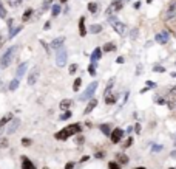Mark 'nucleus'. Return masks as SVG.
<instances>
[{
    "mask_svg": "<svg viewBox=\"0 0 176 169\" xmlns=\"http://www.w3.org/2000/svg\"><path fill=\"white\" fill-rule=\"evenodd\" d=\"M116 62H117V64H124V62H125V59H124L122 56H119V57L116 59Z\"/></svg>",
    "mask_w": 176,
    "mask_h": 169,
    "instance_id": "nucleus-44",
    "label": "nucleus"
},
{
    "mask_svg": "<svg viewBox=\"0 0 176 169\" xmlns=\"http://www.w3.org/2000/svg\"><path fill=\"white\" fill-rule=\"evenodd\" d=\"M153 71H158V73H165V68H164V67H159V65H155V67H153Z\"/></svg>",
    "mask_w": 176,
    "mask_h": 169,
    "instance_id": "nucleus-35",
    "label": "nucleus"
},
{
    "mask_svg": "<svg viewBox=\"0 0 176 169\" xmlns=\"http://www.w3.org/2000/svg\"><path fill=\"white\" fill-rule=\"evenodd\" d=\"M71 106V99H63L60 101V110H68Z\"/></svg>",
    "mask_w": 176,
    "mask_h": 169,
    "instance_id": "nucleus-23",
    "label": "nucleus"
},
{
    "mask_svg": "<svg viewBox=\"0 0 176 169\" xmlns=\"http://www.w3.org/2000/svg\"><path fill=\"white\" fill-rule=\"evenodd\" d=\"M104 53H110V51H114L116 50V44L114 42H107V44H104Z\"/></svg>",
    "mask_w": 176,
    "mask_h": 169,
    "instance_id": "nucleus-17",
    "label": "nucleus"
},
{
    "mask_svg": "<svg viewBox=\"0 0 176 169\" xmlns=\"http://www.w3.org/2000/svg\"><path fill=\"white\" fill-rule=\"evenodd\" d=\"M88 73H90L91 76L96 75V67H94V64H90V65H88Z\"/></svg>",
    "mask_w": 176,
    "mask_h": 169,
    "instance_id": "nucleus-32",
    "label": "nucleus"
},
{
    "mask_svg": "<svg viewBox=\"0 0 176 169\" xmlns=\"http://www.w3.org/2000/svg\"><path fill=\"white\" fill-rule=\"evenodd\" d=\"M26 68H28V64H26V62L20 64V67L17 68V79H20L22 76H23V73L26 71Z\"/></svg>",
    "mask_w": 176,
    "mask_h": 169,
    "instance_id": "nucleus-19",
    "label": "nucleus"
},
{
    "mask_svg": "<svg viewBox=\"0 0 176 169\" xmlns=\"http://www.w3.org/2000/svg\"><path fill=\"white\" fill-rule=\"evenodd\" d=\"M170 157H171V158H176V151H171L170 152Z\"/></svg>",
    "mask_w": 176,
    "mask_h": 169,
    "instance_id": "nucleus-48",
    "label": "nucleus"
},
{
    "mask_svg": "<svg viewBox=\"0 0 176 169\" xmlns=\"http://www.w3.org/2000/svg\"><path fill=\"white\" fill-rule=\"evenodd\" d=\"M135 130H136V133H139L141 132V124H136L135 126Z\"/></svg>",
    "mask_w": 176,
    "mask_h": 169,
    "instance_id": "nucleus-46",
    "label": "nucleus"
},
{
    "mask_svg": "<svg viewBox=\"0 0 176 169\" xmlns=\"http://www.w3.org/2000/svg\"><path fill=\"white\" fill-rule=\"evenodd\" d=\"M17 87H19V79L16 78V79L11 81V84H9V90H16Z\"/></svg>",
    "mask_w": 176,
    "mask_h": 169,
    "instance_id": "nucleus-29",
    "label": "nucleus"
},
{
    "mask_svg": "<svg viewBox=\"0 0 176 169\" xmlns=\"http://www.w3.org/2000/svg\"><path fill=\"white\" fill-rule=\"evenodd\" d=\"M16 48H17V47H11L8 51L3 55L2 62H0V67H2V68H6V67L11 64V61H13V57H14V53H16Z\"/></svg>",
    "mask_w": 176,
    "mask_h": 169,
    "instance_id": "nucleus-4",
    "label": "nucleus"
},
{
    "mask_svg": "<svg viewBox=\"0 0 176 169\" xmlns=\"http://www.w3.org/2000/svg\"><path fill=\"white\" fill-rule=\"evenodd\" d=\"M37 78H39V68H36L34 67L31 71H29V76H28V84L29 86H34L36 84V81H37Z\"/></svg>",
    "mask_w": 176,
    "mask_h": 169,
    "instance_id": "nucleus-9",
    "label": "nucleus"
},
{
    "mask_svg": "<svg viewBox=\"0 0 176 169\" xmlns=\"http://www.w3.org/2000/svg\"><path fill=\"white\" fill-rule=\"evenodd\" d=\"M131 144H133V138L128 137V140H125L124 143H122V149H127V147H130Z\"/></svg>",
    "mask_w": 176,
    "mask_h": 169,
    "instance_id": "nucleus-27",
    "label": "nucleus"
},
{
    "mask_svg": "<svg viewBox=\"0 0 176 169\" xmlns=\"http://www.w3.org/2000/svg\"><path fill=\"white\" fill-rule=\"evenodd\" d=\"M168 169H176V168H168Z\"/></svg>",
    "mask_w": 176,
    "mask_h": 169,
    "instance_id": "nucleus-55",
    "label": "nucleus"
},
{
    "mask_svg": "<svg viewBox=\"0 0 176 169\" xmlns=\"http://www.w3.org/2000/svg\"><path fill=\"white\" fill-rule=\"evenodd\" d=\"M111 26H113V30H114V31H116L117 34H121V36H124L125 31H127V25H125V24H122V22H119V20H117V22H114V24H113Z\"/></svg>",
    "mask_w": 176,
    "mask_h": 169,
    "instance_id": "nucleus-7",
    "label": "nucleus"
},
{
    "mask_svg": "<svg viewBox=\"0 0 176 169\" xmlns=\"http://www.w3.org/2000/svg\"><path fill=\"white\" fill-rule=\"evenodd\" d=\"M43 169H48V168H43Z\"/></svg>",
    "mask_w": 176,
    "mask_h": 169,
    "instance_id": "nucleus-58",
    "label": "nucleus"
},
{
    "mask_svg": "<svg viewBox=\"0 0 176 169\" xmlns=\"http://www.w3.org/2000/svg\"><path fill=\"white\" fill-rule=\"evenodd\" d=\"M135 8H136V9L141 8V2H136V3H135Z\"/></svg>",
    "mask_w": 176,
    "mask_h": 169,
    "instance_id": "nucleus-49",
    "label": "nucleus"
},
{
    "mask_svg": "<svg viewBox=\"0 0 176 169\" xmlns=\"http://www.w3.org/2000/svg\"><path fill=\"white\" fill-rule=\"evenodd\" d=\"M116 95H111V93H108V95H105V104H114L116 102Z\"/></svg>",
    "mask_w": 176,
    "mask_h": 169,
    "instance_id": "nucleus-21",
    "label": "nucleus"
},
{
    "mask_svg": "<svg viewBox=\"0 0 176 169\" xmlns=\"http://www.w3.org/2000/svg\"><path fill=\"white\" fill-rule=\"evenodd\" d=\"M31 14H33V9H26V13H25V16H23V20H28Z\"/></svg>",
    "mask_w": 176,
    "mask_h": 169,
    "instance_id": "nucleus-41",
    "label": "nucleus"
},
{
    "mask_svg": "<svg viewBox=\"0 0 176 169\" xmlns=\"http://www.w3.org/2000/svg\"><path fill=\"white\" fill-rule=\"evenodd\" d=\"M175 144H176V141H175Z\"/></svg>",
    "mask_w": 176,
    "mask_h": 169,
    "instance_id": "nucleus-59",
    "label": "nucleus"
},
{
    "mask_svg": "<svg viewBox=\"0 0 176 169\" xmlns=\"http://www.w3.org/2000/svg\"><path fill=\"white\" fill-rule=\"evenodd\" d=\"M137 33H139V31H137V28H133L131 31H130V37H131V39H136V37H137Z\"/></svg>",
    "mask_w": 176,
    "mask_h": 169,
    "instance_id": "nucleus-37",
    "label": "nucleus"
},
{
    "mask_svg": "<svg viewBox=\"0 0 176 169\" xmlns=\"http://www.w3.org/2000/svg\"><path fill=\"white\" fill-rule=\"evenodd\" d=\"M76 71H77V65H76V64L70 65V73H71V75H74Z\"/></svg>",
    "mask_w": 176,
    "mask_h": 169,
    "instance_id": "nucleus-40",
    "label": "nucleus"
},
{
    "mask_svg": "<svg viewBox=\"0 0 176 169\" xmlns=\"http://www.w3.org/2000/svg\"><path fill=\"white\" fill-rule=\"evenodd\" d=\"M87 160H90V157H88V155H85V157H82V160H80V161H87Z\"/></svg>",
    "mask_w": 176,
    "mask_h": 169,
    "instance_id": "nucleus-50",
    "label": "nucleus"
},
{
    "mask_svg": "<svg viewBox=\"0 0 176 169\" xmlns=\"http://www.w3.org/2000/svg\"><path fill=\"white\" fill-rule=\"evenodd\" d=\"M60 2H67V0H60Z\"/></svg>",
    "mask_w": 176,
    "mask_h": 169,
    "instance_id": "nucleus-56",
    "label": "nucleus"
},
{
    "mask_svg": "<svg viewBox=\"0 0 176 169\" xmlns=\"http://www.w3.org/2000/svg\"><path fill=\"white\" fill-rule=\"evenodd\" d=\"M63 42H65L63 37H57V39H54L51 42V48L53 50H59L60 47H63Z\"/></svg>",
    "mask_w": 176,
    "mask_h": 169,
    "instance_id": "nucleus-16",
    "label": "nucleus"
},
{
    "mask_svg": "<svg viewBox=\"0 0 176 169\" xmlns=\"http://www.w3.org/2000/svg\"><path fill=\"white\" fill-rule=\"evenodd\" d=\"M151 151L153 152H161V151H162V146H161V144H153Z\"/></svg>",
    "mask_w": 176,
    "mask_h": 169,
    "instance_id": "nucleus-38",
    "label": "nucleus"
},
{
    "mask_svg": "<svg viewBox=\"0 0 176 169\" xmlns=\"http://www.w3.org/2000/svg\"><path fill=\"white\" fill-rule=\"evenodd\" d=\"M80 84H82V79H80V78H76V81H74V86H73V90H74V92H77V90L80 89Z\"/></svg>",
    "mask_w": 176,
    "mask_h": 169,
    "instance_id": "nucleus-28",
    "label": "nucleus"
},
{
    "mask_svg": "<svg viewBox=\"0 0 176 169\" xmlns=\"http://www.w3.org/2000/svg\"><path fill=\"white\" fill-rule=\"evenodd\" d=\"M79 33L82 37L87 36V28H85V17H80L79 19Z\"/></svg>",
    "mask_w": 176,
    "mask_h": 169,
    "instance_id": "nucleus-15",
    "label": "nucleus"
},
{
    "mask_svg": "<svg viewBox=\"0 0 176 169\" xmlns=\"http://www.w3.org/2000/svg\"><path fill=\"white\" fill-rule=\"evenodd\" d=\"M116 161H117L119 164H127L128 161H130V158L125 155L124 152H119V154H116Z\"/></svg>",
    "mask_w": 176,
    "mask_h": 169,
    "instance_id": "nucleus-14",
    "label": "nucleus"
},
{
    "mask_svg": "<svg viewBox=\"0 0 176 169\" xmlns=\"http://www.w3.org/2000/svg\"><path fill=\"white\" fill-rule=\"evenodd\" d=\"M88 11H90L91 14H96L97 13V3L90 2V3H88Z\"/></svg>",
    "mask_w": 176,
    "mask_h": 169,
    "instance_id": "nucleus-24",
    "label": "nucleus"
},
{
    "mask_svg": "<svg viewBox=\"0 0 176 169\" xmlns=\"http://www.w3.org/2000/svg\"><path fill=\"white\" fill-rule=\"evenodd\" d=\"M145 86H147V89H155L156 82H153V81H147V82H145Z\"/></svg>",
    "mask_w": 176,
    "mask_h": 169,
    "instance_id": "nucleus-39",
    "label": "nucleus"
},
{
    "mask_svg": "<svg viewBox=\"0 0 176 169\" xmlns=\"http://www.w3.org/2000/svg\"><path fill=\"white\" fill-rule=\"evenodd\" d=\"M125 2H131V0H125Z\"/></svg>",
    "mask_w": 176,
    "mask_h": 169,
    "instance_id": "nucleus-57",
    "label": "nucleus"
},
{
    "mask_svg": "<svg viewBox=\"0 0 176 169\" xmlns=\"http://www.w3.org/2000/svg\"><path fill=\"white\" fill-rule=\"evenodd\" d=\"M102 31V25H91L90 26V33H93V34H97V33H101Z\"/></svg>",
    "mask_w": 176,
    "mask_h": 169,
    "instance_id": "nucleus-25",
    "label": "nucleus"
},
{
    "mask_svg": "<svg viewBox=\"0 0 176 169\" xmlns=\"http://www.w3.org/2000/svg\"><path fill=\"white\" fill-rule=\"evenodd\" d=\"M171 76H173V78H176V73H171Z\"/></svg>",
    "mask_w": 176,
    "mask_h": 169,
    "instance_id": "nucleus-52",
    "label": "nucleus"
},
{
    "mask_svg": "<svg viewBox=\"0 0 176 169\" xmlns=\"http://www.w3.org/2000/svg\"><path fill=\"white\" fill-rule=\"evenodd\" d=\"M82 130V127H80V124H70V126H67L65 129L62 130H59V132L56 133V140H68L71 135H77V133Z\"/></svg>",
    "mask_w": 176,
    "mask_h": 169,
    "instance_id": "nucleus-1",
    "label": "nucleus"
},
{
    "mask_svg": "<svg viewBox=\"0 0 176 169\" xmlns=\"http://www.w3.org/2000/svg\"><path fill=\"white\" fill-rule=\"evenodd\" d=\"M22 169H36V166L28 157H22Z\"/></svg>",
    "mask_w": 176,
    "mask_h": 169,
    "instance_id": "nucleus-12",
    "label": "nucleus"
},
{
    "mask_svg": "<svg viewBox=\"0 0 176 169\" xmlns=\"http://www.w3.org/2000/svg\"><path fill=\"white\" fill-rule=\"evenodd\" d=\"M153 2V0H147V3H151Z\"/></svg>",
    "mask_w": 176,
    "mask_h": 169,
    "instance_id": "nucleus-54",
    "label": "nucleus"
},
{
    "mask_svg": "<svg viewBox=\"0 0 176 169\" xmlns=\"http://www.w3.org/2000/svg\"><path fill=\"white\" fill-rule=\"evenodd\" d=\"M113 84H114V78H111L108 81V84H107V89H105V92H104V96L105 95H108L110 92H111V89H113Z\"/></svg>",
    "mask_w": 176,
    "mask_h": 169,
    "instance_id": "nucleus-26",
    "label": "nucleus"
},
{
    "mask_svg": "<svg viewBox=\"0 0 176 169\" xmlns=\"http://www.w3.org/2000/svg\"><path fill=\"white\" fill-rule=\"evenodd\" d=\"M133 169H145V168H133Z\"/></svg>",
    "mask_w": 176,
    "mask_h": 169,
    "instance_id": "nucleus-53",
    "label": "nucleus"
},
{
    "mask_svg": "<svg viewBox=\"0 0 176 169\" xmlns=\"http://www.w3.org/2000/svg\"><path fill=\"white\" fill-rule=\"evenodd\" d=\"M101 56H102V48H94V51L91 53V56H90L91 64H96L97 61L101 59Z\"/></svg>",
    "mask_w": 176,
    "mask_h": 169,
    "instance_id": "nucleus-10",
    "label": "nucleus"
},
{
    "mask_svg": "<svg viewBox=\"0 0 176 169\" xmlns=\"http://www.w3.org/2000/svg\"><path fill=\"white\" fill-rule=\"evenodd\" d=\"M20 126V120L19 118H16V120H13V124L9 126V129H8V133H14L17 130V127Z\"/></svg>",
    "mask_w": 176,
    "mask_h": 169,
    "instance_id": "nucleus-18",
    "label": "nucleus"
},
{
    "mask_svg": "<svg viewBox=\"0 0 176 169\" xmlns=\"http://www.w3.org/2000/svg\"><path fill=\"white\" fill-rule=\"evenodd\" d=\"M68 118H71V112H70V110H65V113L60 115V120L65 121V120H68Z\"/></svg>",
    "mask_w": 176,
    "mask_h": 169,
    "instance_id": "nucleus-31",
    "label": "nucleus"
},
{
    "mask_svg": "<svg viewBox=\"0 0 176 169\" xmlns=\"http://www.w3.org/2000/svg\"><path fill=\"white\" fill-rule=\"evenodd\" d=\"M171 93H175V95H176V87H173V89H171Z\"/></svg>",
    "mask_w": 176,
    "mask_h": 169,
    "instance_id": "nucleus-51",
    "label": "nucleus"
},
{
    "mask_svg": "<svg viewBox=\"0 0 176 169\" xmlns=\"http://www.w3.org/2000/svg\"><path fill=\"white\" fill-rule=\"evenodd\" d=\"M96 106H97V99H96V98H91L90 102H88V106L85 107V110H83V113H85V115L91 113V112L94 110V107H96Z\"/></svg>",
    "mask_w": 176,
    "mask_h": 169,
    "instance_id": "nucleus-11",
    "label": "nucleus"
},
{
    "mask_svg": "<svg viewBox=\"0 0 176 169\" xmlns=\"http://www.w3.org/2000/svg\"><path fill=\"white\" fill-rule=\"evenodd\" d=\"M122 5H124V2H122V0H114V2L111 3V5L108 6V8H107V16H111L113 13H116V11H121L122 9Z\"/></svg>",
    "mask_w": 176,
    "mask_h": 169,
    "instance_id": "nucleus-5",
    "label": "nucleus"
},
{
    "mask_svg": "<svg viewBox=\"0 0 176 169\" xmlns=\"http://www.w3.org/2000/svg\"><path fill=\"white\" fill-rule=\"evenodd\" d=\"M108 169H121V164L117 161H110L108 163Z\"/></svg>",
    "mask_w": 176,
    "mask_h": 169,
    "instance_id": "nucleus-30",
    "label": "nucleus"
},
{
    "mask_svg": "<svg viewBox=\"0 0 176 169\" xmlns=\"http://www.w3.org/2000/svg\"><path fill=\"white\" fill-rule=\"evenodd\" d=\"M122 137H124V130L119 129V127H116L114 130H111V133H110V140H111L113 144L119 143V141L122 140Z\"/></svg>",
    "mask_w": 176,
    "mask_h": 169,
    "instance_id": "nucleus-6",
    "label": "nucleus"
},
{
    "mask_svg": "<svg viewBox=\"0 0 176 169\" xmlns=\"http://www.w3.org/2000/svg\"><path fill=\"white\" fill-rule=\"evenodd\" d=\"M6 144H8V141L3 138V140H0V147H6Z\"/></svg>",
    "mask_w": 176,
    "mask_h": 169,
    "instance_id": "nucleus-43",
    "label": "nucleus"
},
{
    "mask_svg": "<svg viewBox=\"0 0 176 169\" xmlns=\"http://www.w3.org/2000/svg\"><path fill=\"white\" fill-rule=\"evenodd\" d=\"M99 129H101V132L104 133V135H107V137H110V133H111V129H110V124H101L99 126Z\"/></svg>",
    "mask_w": 176,
    "mask_h": 169,
    "instance_id": "nucleus-20",
    "label": "nucleus"
},
{
    "mask_svg": "<svg viewBox=\"0 0 176 169\" xmlns=\"http://www.w3.org/2000/svg\"><path fill=\"white\" fill-rule=\"evenodd\" d=\"M168 39H170V36H168V33H165V31L158 33L155 36V40L158 42V44H161V45H165L167 42H168Z\"/></svg>",
    "mask_w": 176,
    "mask_h": 169,
    "instance_id": "nucleus-8",
    "label": "nucleus"
},
{
    "mask_svg": "<svg viewBox=\"0 0 176 169\" xmlns=\"http://www.w3.org/2000/svg\"><path fill=\"white\" fill-rule=\"evenodd\" d=\"M104 155H105L104 152H97V154H96V158H102V157H104Z\"/></svg>",
    "mask_w": 176,
    "mask_h": 169,
    "instance_id": "nucleus-47",
    "label": "nucleus"
},
{
    "mask_svg": "<svg viewBox=\"0 0 176 169\" xmlns=\"http://www.w3.org/2000/svg\"><path fill=\"white\" fill-rule=\"evenodd\" d=\"M20 30H22V26H17V28H14L13 31H9V37H14L19 31H20Z\"/></svg>",
    "mask_w": 176,
    "mask_h": 169,
    "instance_id": "nucleus-36",
    "label": "nucleus"
},
{
    "mask_svg": "<svg viewBox=\"0 0 176 169\" xmlns=\"http://www.w3.org/2000/svg\"><path fill=\"white\" fill-rule=\"evenodd\" d=\"M97 86H99V84L96 82V81H94V82H91L90 86L85 89V92L80 95L79 99H80V101H90L91 98H94V93H96V90H97Z\"/></svg>",
    "mask_w": 176,
    "mask_h": 169,
    "instance_id": "nucleus-2",
    "label": "nucleus"
},
{
    "mask_svg": "<svg viewBox=\"0 0 176 169\" xmlns=\"http://www.w3.org/2000/svg\"><path fill=\"white\" fill-rule=\"evenodd\" d=\"M22 144H23V146H29V144H31V140L25 138V140H22Z\"/></svg>",
    "mask_w": 176,
    "mask_h": 169,
    "instance_id": "nucleus-42",
    "label": "nucleus"
},
{
    "mask_svg": "<svg viewBox=\"0 0 176 169\" xmlns=\"http://www.w3.org/2000/svg\"><path fill=\"white\" fill-rule=\"evenodd\" d=\"M53 16H59V13H60V5H54L53 6Z\"/></svg>",
    "mask_w": 176,
    "mask_h": 169,
    "instance_id": "nucleus-34",
    "label": "nucleus"
},
{
    "mask_svg": "<svg viewBox=\"0 0 176 169\" xmlns=\"http://www.w3.org/2000/svg\"><path fill=\"white\" fill-rule=\"evenodd\" d=\"M0 17H2V19L6 17V9H5V6H3L2 2H0Z\"/></svg>",
    "mask_w": 176,
    "mask_h": 169,
    "instance_id": "nucleus-33",
    "label": "nucleus"
},
{
    "mask_svg": "<svg viewBox=\"0 0 176 169\" xmlns=\"http://www.w3.org/2000/svg\"><path fill=\"white\" fill-rule=\"evenodd\" d=\"M11 120H13V115H11V113H6L5 116H3L2 120H0V129H2L3 126H5V124H6V123H8V121H11Z\"/></svg>",
    "mask_w": 176,
    "mask_h": 169,
    "instance_id": "nucleus-22",
    "label": "nucleus"
},
{
    "mask_svg": "<svg viewBox=\"0 0 176 169\" xmlns=\"http://www.w3.org/2000/svg\"><path fill=\"white\" fill-rule=\"evenodd\" d=\"M74 168V163H67L65 164V169H73Z\"/></svg>",
    "mask_w": 176,
    "mask_h": 169,
    "instance_id": "nucleus-45",
    "label": "nucleus"
},
{
    "mask_svg": "<svg viewBox=\"0 0 176 169\" xmlns=\"http://www.w3.org/2000/svg\"><path fill=\"white\" fill-rule=\"evenodd\" d=\"M175 14H176V2H173L170 6H168V9H167V13H165V19L168 20V19H171V17H175Z\"/></svg>",
    "mask_w": 176,
    "mask_h": 169,
    "instance_id": "nucleus-13",
    "label": "nucleus"
},
{
    "mask_svg": "<svg viewBox=\"0 0 176 169\" xmlns=\"http://www.w3.org/2000/svg\"><path fill=\"white\" fill-rule=\"evenodd\" d=\"M67 57H68V53H67V48L65 47H60L59 50H56V64L57 67H63L67 64Z\"/></svg>",
    "mask_w": 176,
    "mask_h": 169,
    "instance_id": "nucleus-3",
    "label": "nucleus"
}]
</instances>
